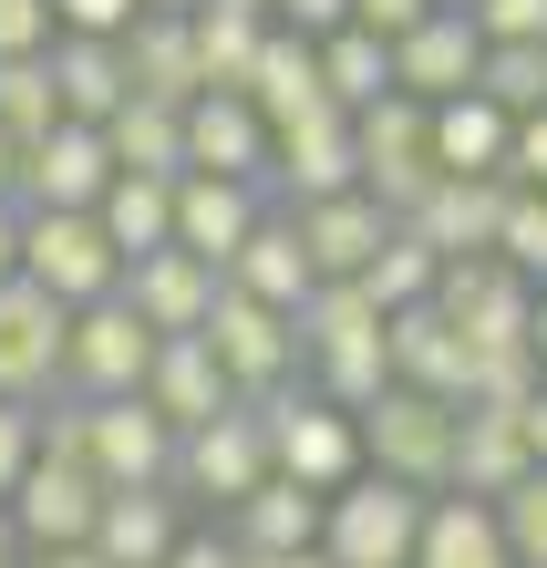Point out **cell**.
Here are the masks:
<instances>
[{"mask_svg":"<svg viewBox=\"0 0 547 568\" xmlns=\"http://www.w3.org/2000/svg\"><path fill=\"white\" fill-rule=\"evenodd\" d=\"M424 507H434L424 486H403V476H383V465H362L352 486L321 496V548H331V568H414Z\"/></svg>","mask_w":547,"mask_h":568,"instance_id":"6da1fadb","label":"cell"},{"mask_svg":"<svg viewBox=\"0 0 547 568\" xmlns=\"http://www.w3.org/2000/svg\"><path fill=\"white\" fill-rule=\"evenodd\" d=\"M352 424H362V465H383V476L424 486V496L455 486V404H444V393H424V383H383Z\"/></svg>","mask_w":547,"mask_h":568,"instance_id":"7a4b0ae2","label":"cell"},{"mask_svg":"<svg viewBox=\"0 0 547 568\" xmlns=\"http://www.w3.org/2000/svg\"><path fill=\"white\" fill-rule=\"evenodd\" d=\"M352 145H362V186L383 196L393 217H414L424 186L444 176V165H434V104H424V93H403V83L372 93V104L352 114Z\"/></svg>","mask_w":547,"mask_h":568,"instance_id":"3957f363","label":"cell"},{"mask_svg":"<svg viewBox=\"0 0 547 568\" xmlns=\"http://www.w3.org/2000/svg\"><path fill=\"white\" fill-rule=\"evenodd\" d=\"M21 280H42L52 300H104L124 280V248L104 239L93 207H21Z\"/></svg>","mask_w":547,"mask_h":568,"instance_id":"277c9868","label":"cell"},{"mask_svg":"<svg viewBox=\"0 0 547 568\" xmlns=\"http://www.w3.org/2000/svg\"><path fill=\"white\" fill-rule=\"evenodd\" d=\"M434 311L465 331V352H506V342H527L537 280L506 270L496 248H465V258H444V270H434Z\"/></svg>","mask_w":547,"mask_h":568,"instance_id":"5b68a950","label":"cell"},{"mask_svg":"<svg viewBox=\"0 0 547 568\" xmlns=\"http://www.w3.org/2000/svg\"><path fill=\"white\" fill-rule=\"evenodd\" d=\"M155 342H165V331L134 311L124 290L83 300V311H73V342H62V393H93V404H104V393H134V383H145V362H155Z\"/></svg>","mask_w":547,"mask_h":568,"instance_id":"8992f818","label":"cell"},{"mask_svg":"<svg viewBox=\"0 0 547 568\" xmlns=\"http://www.w3.org/2000/svg\"><path fill=\"white\" fill-rule=\"evenodd\" d=\"M259 424H269V465H280V476H300V486H352L362 476V424L341 414V404H321V393H269L259 404Z\"/></svg>","mask_w":547,"mask_h":568,"instance_id":"52a82bcc","label":"cell"},{"mask_svg":"<svg viewBox=\"0 0 547 568\" xmlns=\"http://www.w3.org/2000/svg\"><path fill=\"white\" fill-rule=\"evenodd\" d=\"M207 352H217V373H227L237 404H269V393L300 373V331H290V311L249 300L237 280L217 290V311H207Z\"/></svg>","mask_w":547,"mask_h":568,"instance_id":"ba28073f","label":"cell"},{"mask_svg":"<svg viewBox=\"0 0 547 568\" xmlns=\"http://www.w3.org/2000/svg\"><path fill=\"white\" fill-rule=\"evenodd\" d=\"M62 342H73V300H52L42 280H0V393L11 404H42L62 393Z\"/></svg>","mask_w":547,"mask_h":568,"instance_id":"9c48e42d","label":"cell"},{"mask_svg":"<svg viewBox=\"0 0 547 568\" xmlns=\"http://www.w3.org/2000/svg\"><path fill=\"white\" fill-rule=\"evenodd\" d=\"M259 476H269V424H259V404H227V414H207V424L176 434V496L237 507Z\"/></svg>","mask_w":547,"mask_h":568,"instance_id":"30bf717a","label":"cell"},{"mask_svg":"<svg viewBox=\"0 0 547 568\" xmlns=\"http://www.w3.org/2000/svg\"><path fill=\"white\" fill-rule=\"evenodd\" d=\"M269 186H280L290 207H311V196H341V186H362L352 114H341V104H311V114L269 124Z\"/></svg>","mask_w":547,"mask_h":568,"instance_id":"8fae6325","label":"cell"},{"mask_svg":"<svg viewBox=\"0 0 547 568\" xmlns=\"http://www.w3.org/2000/svg\"><path fill=\"white\" fill-rule=\"evenodd\" d=\"M269 207H280V186H269V176H207V165H186V176H176V248H196V258H217V270H227Z\"/></svg>","mask_w":547,"mask_h":568,"instance_id":"7c38bea8","label":"cell"},{"mask_svg":"<svg viewBox=\"0 0 547 568\" xmlns=\"http://www.w3.org/2000/svg\"><path fill=\"white\" fill-rule=\"evenodd\" d=\"M93 517H104V476L73 455H31L21 465V486H11V527H21V548H73L93 538Z\"/></svg>","mask_w":547,"mask_h":568,"instance_id":"4fadbf2b","label":"cell"},{"mask_svg":"<svg viewBox=\"0 0 547 568\" xmlns=\"http://www.w3.org/2000/svg\"><path fill=\"white\" fill-rule=\"evenodd\" d=\"M104 186H114V145H104V124H73V114H62L52 135H31V145H21V196H11V207H93Z\"/></svg>","mask_w":547,"mask_h":568,"instance_id":"5bb4252c","label":"cell"},{"mask_svg":"<svg viewBox=\"0 0 547 568\" xmlns=\"http://www.w3.org/2000/svg\"><path fill=\"white\" fill-rule=\"evenodd\" d=\"M93 476L104 486H176V424L145 393H104L93 404Z\"/></svg>","mask_w":547,"mask_h":568,"instance_id":"9a60e30c","label":"cell"},{"mask_svg":"<svg viewBox=\"0 0 547 568\" xmlns=\"http://www.w3.org/2000/svg\"><path fill=\"white\" fill-rule=\"evenodd\" d=\"M134 311H145L155 331H207V311H217V290H227V270L217 258H196V248H145V258H124V280H114Z\"/></svg>","mask_w":547,"mask_h":568,"instance_id":"2e32d148","label":"cell"},{"mask_svg":"<svg viewBox=\"0 0 547 568\" xmlns=\"http://www.w3.org/2000/svg\"><path fill=\"white\" fill-rule=\"evenodd\" d=\"M290 217H300V248H311V270H321V280H362V270H372V248H383L393 227H403L372 186L311 196V207H290Z\"/></svg>","mask_w":547,"mask_h":568,"instance_id":"e0dca14e","label":"cell"},{"mask_svg":"<svg viewBox=\"0 0 547 568\" xmlns=\"http://www.w3.org/2000/svg\"><path fill=\"white\" fill-rule=\"evenodd\" d=\"M475 73H486V31H475V11H424V21L393 42V83L424 93V104L475 93Z\"/></svg>","mask_w":547,"mask_h":568,"instance_id":"ac0fdd59","label":"cell"},{"mask_svg":"<svg viewBox=\"0 0 547 568\" xmlns=\"http://www.w3.org/2000/svg\"><path fill=\"white\" fill-rule=\"evenodd\" d=\"M186 165H207V176H269V114L237 83H207L186 104Z\"/></svg>","mask_w":547,"mask_h":568,"instance_id":"d6986e66","label":"cell"},{"mask_svg":"<svg viewBox=\"0 0 547 568\" xmlns=\"http://www.w3.org/2000/svg\"><path fill=\"white\" fill-rule=\"evenodd\" d=\"M506 186H517V176H506V165H496V176H434V186H424V207L403 217V227H414V239H424L434 258H465V248H496V217H506Z\"/></svg>","mask_w":547,"mask_h":568,"instance_id":"ffe728a7","label":"cell"},{"mask_svg":"<svg viewBox=\"0 0 547 568\" xmlns=\"http://www.w3.org/2000/svg\"><path fill=\"white\" fill-rule=\"evenodd\" d=\"M527 465H537L527 404H455V486L465 496H506Z\"/></svg>","mask_w":547,"mask_h":568,"instance_id":"44dd1931","label":"cell"},{"mask_svg":"<svg viewBox=\"0 0 547 568\" xmlns=\"http://www.w3.org/2000/svg\"><path fill=\"white\" fill-rule=\"evenodd\" d=\"M134 393H145V404H155L165 424H176V434L237 404V393H227V373H217V352H207V331H165V342H155V362H145V383H134Z\"/></svg>","mask_w":547,"mask_h":568,"instance_id":"7402d4cb","label":"cell"},{"mask_svg":"<svg viewBox=\"0 0 547 568\" xmlns=\"http://www.w3.org/2000/svg\"><path fill=\"white\" fill-rule=\"evenodd\" d=\"M383 352H393V383H424V393H444V404H465L475 352H465V331L444 321L434 300H403V311L383 321Z\"/></svg>","mask_w":547,"mask_h":568,"instance_id":"603a6c76","label":"cell"},{"mask_svg":"<svg viewBox=\"0 0 547 568\" xmlns=\"http://www.w3.org/2000/svg\"><path fill=\"white\" fill-rule=\"evenodd\" d=\"M414 568H517V548H506V517H496V496H465V486H444L434 507H424Z\"/></svg>","mask_w":547,"mask_h":568,"instance_id":"cb8c5ba5","label":"cell"},{"mask_svg":"<svg viewBox=\"0 0 547 568\" xmlns=\"http://www.w3.org/2000/svg\"><path fill=\"white\" fill-rule=\"evenodd\" d=\"M186 538L176 486H104V517H93V548L114 568H165V548Z\"/></svg>","mask_w":547,"mask_h":568,"instance_id":"d4e9b609","label":"cell"},{"mask_svg":"<svg viewBox=\"0 0 547 568\" xmlns=\"http://www.w3.org/2000/svg\"><path fill=\"white\" fill-rule=\"evenodd\" d=\"M52 93H62V114H73V124H104L124 93H134L124 42H114V31H52Z\"/></svg>","mask_w":547,"mask_h":568,"instance_id":"484cf974","label":"cell"},{"mask_svg":"<svg viewBox=\"0 0 547 568\" xmlns=\"http://www.w3.org/2000/svg\"><path fill=\"white\" fill-rule=\"evenodd\" d=\"M227 280L249 290V300H269V311H300V300L321 290V270H311V248H300V217H290V207H269V217L249 227V248L227 258Z\"/></svg>","mask_w":547,"mask_h":568,"instance_id":"4316f807","label":"cell"},{"mask_svg":"<svg viewBox=\"0 0 547 568\" xmlns=\"http://www.w3.org/2000/svg\"><path fill=\"white\" fill-rule=\"evenodd\" d=\"M383 300H372L362 280H321L311 300L290 311V331H300V362H341V352H383Z\"/></svg>","mask_w":547,"mask_h":568,"instance_id":"83f0119b","label":"cell"},{"mask_svg":"<svg viewBox=\"0 0 547 568\" xmlns=\"http://www.w3.org/2000/svg\"><path fill=\"white\" fill-rule=\"evenodd\" d=\"M124 73H134V93L196 104V93H207V73H196V21H186V11H134V31H124Z\"/></svg>","mask_w":547,"mask_h":568,"instance_id":"f1b7e54d","label":"cell"},{"mask_svg":"<svg viewBox=\"0 0 547 568\" xmlns=\"http://www.w3.org/2000/svg\"><path fill=\"white\" fill-rule=\"evenodd\" d=\"M249 104H259L269 124H290V114L331 104V93H321V42H311V31L269 21V42H259V62H249ZM341 114H352V104H341Z\"/></svg>","mask_w":547,"mask_h":568,"instance_id":"f546056e","label":"cell"},{"mask_svg":"<svg viewBox=\"0 0 547 568\" xmlns=\"http://www.w3.org/2000/svg\"><path fill=\"white\" fill-rule=\"evenodd\" d=\"M227 538L237 548H321V486H300V476H269L227 507Z\"/></svg>","mask_w":547,"mask_h":568,"instance_id":"4dcf8cb0","label":"cell"},{"mask_svg":"<svg viewBox=\"0 0 547 568\" xmlns=\"http://www.w3.org/2000/svg\"><path fill=\"white\" fill-rule=\"evenodd\" d=\"M506 135H517V114H506L496 93H444L434 104V165L444 176H496Z\"/></svg>","mask_w":547,"mask_h":568,"instance_id":"1f68e13d","label":"cell"},{"mask_svg":"<svg viewBox=\"0 0 547 568\" xmlns=\"http://www.w3.org/2000/svg\"><path fill=\"white\" fill-rule=\"evenodd\" d=\"M93 217H104V239L124 258H145L176 239V176H145V165H114V186L93 196Z\"/></svg>","mask_w":547,"mask_h":568,"instance_id":"d6a6232c","label":"cell"},{"mask_svg":"<svg viewBox=\"0 0 547 568\" xmlns=\"http://www.w3.org/2000/svg\"><path fill=\"white\" fill-rule=\"evenodd\" d=\"M104 145H114V165L186 176V104H165V93H124V104L104 114Z\"/></svg>","mask_w":547,"mask_h":568,"instance_id":"836d02e7","label":"cell"},{"mask_svg":"<svg viewBox=\"0 0 547 568\" xmlns=\"http://www.w3.org/2000/svg\"><path fill=\"white\" fill-rule=\"evenodd\" d=\"M186 21H196V73L249 93V62H259V42H269V11H237V0H196Z\"/></svg>","mask_w":547,"mask_h":568,"instance_id":"e575fe53","label":"cell"},{"mask_svg":"<svg viewBox=\"0 0 547 568\" xmlns=\"http://www.w3.org/2000/svg\"><path fill=\"white\" fill-rule=\"evenodd\" d=\"M321 93L331 104H372V93H393V42L383 31H362V21H341V31H321Z\"/></svg>","mask_w":547,"mask_h":568,"instance_id":"d590c367","label":"cell"},{"mask_svg":"<svg viewBox=\"0 0 547 568\" xmlns=\"http://www.w3.org/2000/svg\"><path fill=\"white\" fill-rule=\"evenodd\" d=\"M0 124L31 145L62 124V93H52V52H0Z\"/></svg>","mask_w":547,"mask_h":568,"instance_id":"8d00e7d4","label":"cell"},{"mask_svg":"<svg viewBox=\"0 0 547 568\" xmlns=\"http://www.w3.org/2000/svg\"><path fill=\"white\" fill-rule=\"evenodd\" d=\"M434 270H444V258H434V248L414 239V227H393V239L372 248V270H362V290L383 300V311H403V300H434Z\"/></svg>","mask_w":547,"mask_h":568,"instance_id":"74e56055","label":"cell"},{"mask_svg":"<svg viewBox=\"0 0 547 568\" xmlns=\"http://www.w3.org/2000/svg\"><path fill=\"white\" fill-rule=\"evenodd\" d=\"M475 93H496L506 114H537V104H547V42H486Z\"/></svg>","mask_w":547,"mask_h":568,"instance_id":"f35d334b","label":"cell"},{"mask_svg":"<svg viewBox=\"0 0 547 568\" xmlns=\"http://www.w3.org/2000/svg\"><path fill=\"white\" fill-rule=\"evenodd\" d=\"M496 258H506V270H527V280H547V186H506Z\"/></svg>","mask_w":547,"mask_h":568,"instance_id":"ab89813d","label":"cell"},{"mask_svg":"<svg viewBox=\"0 0 547 568\" xmlns=\"http://www.w3.org/2000/svg\"><path fill=\"white\" fill-rule=\"evenodd\" d=\"M496 517H506V548H517V568H547V465H527V476L496 496Z\"/></svg>","mask_w":547,"mask_h":568,"instance_id":"60d3db41","label":"cell"},{"mask_svg":"<svg viewBox=\"0 0 547 568\" xmlns=\"http://www.w3.org/2000/svg\"><path fill=\"white\" fill-rule=\"evenodd\" d=\"M486 42H547V0H475Z\"/></svg>","mask_w":547,"mask_h":568,"instance_id":"b9f144b4","label":"cell"},{"mask_svg":"<svg viewBox=\"0 0 547 568\" xmlns=\"http://www.w3.org/2000/svg\"><path fill=\"white\" fill-rule=\"evenodd\" d=\"M42 455V434H31V404H11V393H0V496L21 486V465Z\"/></svg>","mask_w":547,"mask_h":568,"instance_id":"7bdbcfd3","label":"cell"},{"mask_svg":"<svg viewBox=\"0 0 547 568\" xmlns=\"http://www.w3.org/2000/svg\"><path fill=\"white\" fill-rule=\"evenodd\" d=\"M134 11H145V0H52V31H134Z\"/></svg>","mask_w":547,"mask_h":568,"instance_id":"ee69618b","label":"cell"},{"mask_svg":"<svg viewBox=\"0 0 547 568\" xmlns=\"http://www.w3.org/2000/svg\"><path fill=\"white\" fill-rule=\"evenodd\" d=\"M0 52H52V0H0Z\"/></svg>","mask_w":547,"mask_h":568,"instance_id":"f6af8a7d","label":"cell"},{"mask_svg":"<svg viewBox=\"0 0 547 568\" xmlns=\"http://www.w3.org/2000/svg\"><path fill=\"white\" fill-rule=\"evenodd\" d=\"M506 176H517V186H547V104L517 114V135H506Z\"/></svg>","mask_w":547,"mask_h":568,"instance_id":"bcb514c9","label":"cell"},{"mask_svg":"<svg viewBox=\"0 0 547 568\" xmlns=\"http://www.w3.org/2000/svg\"><path fill=\"white\" fill-rule=\"evenodd\" d=\"M165 568H249V558H237V538H227V527H186V538L165 548Z\"/></svg>","mask_w":547,"mask_h":568,"instance_id":"7dc6e473","label":"cell"},{"mask_svg":"<svg viewBox=\"0 0 547 568\" xmlns=\"http://www.w3.org/2000/svg\"><path fill=\"white\" fill-rule=\"evenodd\" d=\"M424 11H434V0H352V21H362V31H383V42H403Z\"/></svg>","mask_w":547,"mask_h":568,"instance_id":"c3c4849f","label":"cell"},{"mask_svg":"<svg viewBox=\"0 0 547 568\" xmlns=\"http://www.w3.org/2000/svg\"><path fill=\"white\" fill-rule=\"evenodd\" d=\"M269 21H290V31H311V42H321V31H341V21H352V0H280Z\"/></svg>","mask_w":547,"mask_h":568,"instance_id":"681fc988","label":"cell"},{"mask_svg":"<svg viewBox=\"0 0 547 568\" xmlns=\"http://www.w3.org/2000/svg\"><path fill=\"white\" fill-rule=\"evenodd\" d=\"M31 568H114L93 538H73V548H31Z\"/></svg>","mask_w":547,"mask_h":568,"instance_id":"f907efd6","label":"cell"},{"mask_svg":"<svg viewBox=\"0 0 547 568\" xmlns=\"http://www.w3.org/2000/svg\"><path fill=\"white\" fill-rule=\"evenodd\" d=\"M249 568H331V548H237Z\"/></svg>","mask_w":547,"mask_h":568,"instance_id":"816d5d0a","label":"cell"},{"mask_svg":"<svg viewBox=\"0 0 547 568\" xmlns=\"http://www.w3.org/2000/svg\"><path fill=\"white\" fill-rule=\"evenodd\" d=\"M11 196H21V135L0 124V207H11Z\"/></svg>","mask_w":547,"mask_h":568,"instance_id":"f5cc1de1","label":"cell"},{"mask_svg":"<svg viewBox=\"0 0 547 568\" xmlns=\"http://www.w3.org/2000/svg\"><path fill=\"white\" fill-rule=\"evenodd\" d=\"M21 270V207H0V280Z\"/></svg>","mask_w":547,"mask_h":568,"instance_id":"db71d44e","label":"cell"},{"mask_svg":"<svg viewBox=\"0 0 547 568\" xmlns=\"http://www.w3.org/2000/svg\"><path fill=\"white\" fill-rule=\"evenodd\" d=\"M527 445H537V465H547V383L527 393Z\"/></svg>","mask_w":547,"mask_h":568,"instance_id":"11a10c76","label":"cell"},{"mask_svg":"<svg viewBox=\"0 0 547 568\" xmlns=\"http://www.w3.org/2000/svg\"><path fill=\"white\" fill-rule=\"evenodd\" d=\"M0 568H21V527H11V496H0Z\"/></svg>","mask_w":547,"mask_h":568,"instance_id":"9f6ffc18","label":"cell"},{"mask_svg":"<svg viewBox=\"0 0 547 568\" xmlns=\"http://www.w3.org/2000/svg\"><path fill=\"white\" fill-rule=\"evenodd\" d=\"M527 342H537V362H547V280H537V311H527Z\"/></svg>","mask_w":547,"mask_h":568,"instance_id":"6f0895ef","label":"cell"},{"mask_svg":"<svg viewBox=\"0 0 547 568\" xmlns=\"http://www.w3.org/2000/svg\"><path fill=\"white\" fill-rule=\"evenodd\" d=\"M145 11H196V0H145Z\"/></svg>","mask_w":547,"mask_h":568,"instance_id":"680465c9","label":"cell"},{"mask_svg":"<svg viewBox=\"0 0 547 568\" xmlns=\"http://www.w3.org/2000/svg\"><path fill=\"white\" fill-rule=\"evenodd\" d=\"M237 11H280V0H237Z\"/></svg>","mask_w":547,"mask_h":568,"instance_id":"91938a15","label":"cell"},{"mask_svg":"<svg viewBox=\"0 0 547 568\" xmlns=\"http://www.w3.org/2000/svg\"><path fill=\"white\" fill-rule=\"evenodd\" d=\"M434 11H475V0H434Z\"/></svg>","mask_w":547,"mask_h":568,"instance_id":"94428289","label":"cell"}]
</instances>
